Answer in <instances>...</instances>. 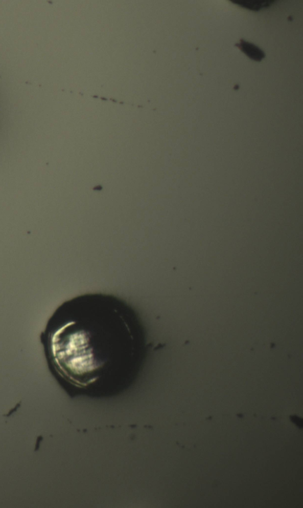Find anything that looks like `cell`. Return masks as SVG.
I'll list each match as a JSON object with an SVG mask.
<instances>
[{"instance_id": "1", "label": "cell", "mask_w": 303, "mask_h": 508, "mask_svg": "<svg viewBox=\"0 0 303 508\" xmlns=\"http://www.w3.org/2000/svg\"><path fill=\"white\" fill-rule=\"evenodd\" d=\"M48 364L78 390L123 378L143 362L145 338L135 313L116 297L81 295L64 302L42 334Z\"/></svg>"}, {"instance_id": "2", "label": "cell", "mask_w": 303, "mask_h": 508, "mask_svg": "<svg viewBox=\"0 0 303 508\" xmlns=\"http://www.w3.org/2000/svg\"><path fill=\"white\" fill-rule=\"evenodd\" d=\"M237 46L253 60L261 61L265 57L264 52L260 48L244 40H241V43L237 44Z\"/></svg>"}, {"instance_id": "3", "label": "cell", "mask_w": 303, "mask_h": 508, "mask_svg": "<svg viewBox=\"0 0 303 508\" xmlns=\"http://www.w3.org/2000/svg\"><path fill=\"white\" fill-rule=\"evenodd\" d=\"M232 2L237 4L239 6L244 7V8L253 11H259L262 9L265 8V7L271 6L273 3V2L271 1H232Z\"/></svg>"}, {"instance_id": "4", "label": "cell", "mask_w": 303, "mask_h": 508, "mask_svg": "<svg viewBox=\"0 0 303 508\" xmlns=\"http://www.w3.org/2000/svg\"><path fill=\"white\" fill-rule=\"evenodd\" d=\"M291 420L294 422V423L296 424L297 427L300 428L302 427V420L300 419V418H298L297 416H293V417H291Z\"/></svg>"}]
</instances>
